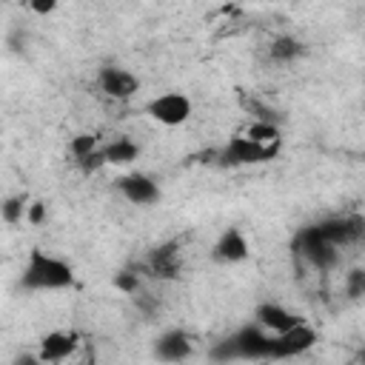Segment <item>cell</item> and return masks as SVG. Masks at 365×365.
<instances>
[{"label": "cell", "instance_id": "30bf717a", "mask_svg": "<svg viewBox=\"0 0 365 365\" xmlns=\"http://www.w3.org/2000/svg\"><path fill=\"white\" fill-rule=\"evenodd\" d=\"M191 354H194V342L182 328H168L154 339V356L160 362L177 365V362H185Z\"/></svg>", "mask_w": 365, "mask_h": 365}, {"label": "cell", "instance_id": "44dd1931", "mask_svg": "<svg viewBox=\"0 0 365 365\" xmlns=\"http://www.w3.org/2000/svg\"><path fill=\"white\" fill-rule=\"evenodd\" d=\"M345 294H348L351 299L365 297V271H362V268L348 271V277H345Z\"/></svg>", "mask_w": 365, "mask_h": 365}, {"label": "cell", "instance_id": "d4e9b609", "mask_svg": "<svg viewBox=\"0 0 365 365\" xmlns=\"http://www.w3.org/2000/svg\"><path fill=\"white\" fill-rule=\"evenodd\" d=\"M29 9L37 11V14H48V11L57 9V3H54V0H46V3H43V0H34V3H29Z\"/></svg>", "mask_w": 365, "mask_h": 365}, {"label": "cell", "instance_id": "ba28073f", "mask_svg": "<svg viewBox=\"0 0 365 365\" xmlns=\"http://www.w3.org/2000/svg\"><path fill=\"white\" fill-rule=\"evenodd\" d=\"M145 268L157 279H177L182 274V251H180V242L177 240H168V242L154 245L148 251V257H145Z\"/></svg>", "mask_w": 365, "mask_h": 365}, {"label": "cell", "instance_id": "7c38bea8", "mask_svg": "<svg viewBox=\"0 0 365 365\" xmlns=\"http://www.w3.org/2000/svg\"><path fill=\"white\" fill-rule=\"evenodd\" d=\"M117 191L131 202V205H151L160 200V185L143 174V171H134V174H125L117 180Z\"/></svg>", "mask_w": 365, "mask_h": 365}, {"label": "cell", "instance_id": "2e32d148", "mask_svg": "<svg viewBox=\"0 0 365 365\" xmlns=\"http://www.w3.org/2000/svg\"><path fill=\"white\" fill-rule=\"evenodd\" d=\"M103 154H106L108 165H131L140 157V145L128 137H117L108 145H103Z\"/></svg>", "mask_w": 365, "mask_h": 365}, {"label": "cell", "instance_id": "d6986e66", "mask_svg": "<svg viewBox=\"0 0 365 365\" xmlns=\"http://www.w3.org/2000/svg\"><path fill=\"white\" fill-rule=\"evenodd\" d=\"M245 137H251L254 143H262V145H279V125H274V123H251Z\"/></svg>", "mask_w": 365, "mask_h": 365}, {"label": "cell", "instance_id": "603a6c76", "mask_svg": "<svg viewBox=\"0 0 365 365\" xmlns=\"http://www.w3.org/2000/svg\"><path fill=\"white\" fill-rule=\"evenodd\" d=\"M77 165L88 174V171H97V168H103V165H108V163H106V154H103V148H100V151H94L91 157H86L83 163H77Z\"/></svg>", "mask_w": 365, "mask_h": 365}, {"label": "cell", "instance_id": "5bb4252c", "mask_svg": "<svg viewBox=\"0 0 365 365\" xmlns=\"http://www.w3.org/2000/svg\"><path fill=\"white\" fill-rule=\"evenodd\" d=\"M211 257H214V262H222V265L242 262L248 257V240H245V234L240 228H225L220 234V240L214 242Z\"/></svg>", "mask_w": 365, "mask_h": 365}, {"label": "cell", "instance_id": "e0dca14e", "mask_svg": "<svg viewBox=\"0 0 365 365\" xmlns=\"http://www.w3.org/2000/svg\"><path fill=\"white\" fill-rule=\"evenodd\" d=\"M29 205H31V202H29L26 194H11V197H6L3 205H0V217H3V222H6V225H17V222L26 217Z\"/></svg>", "mask_w": 365, "mask_h": 365}, {"label": "cell", "instance_id": "cb8c5ba5", "mask_svg": "<svg viewBox=\"0 0 365 365\" xmlns=\"http://www.w3.org/2000/svg\"><path fill=\"white\" fill-rule=\"evenodd\" d=\"M26 220H29L31 225H40V222L46 220V202H43V200H34V202L29 205V211H26Z\"/></svg>", "mask_w": 365, "mask_h": 365}, {"label": "cell", "instance_id": "ffe728a7", "mask_svg": "<svg viewBox=\"0 0 365 365\" xmlns=\"http://www.w3.org/2000/svg\"><path fill=\"white\" fill-rule=\"evenodd\" d=\"M68 151H71V157H74L77 163H83L86 157H91L94 151H100V143H97L94 134H77V137H71Z\"/></svg>", "mask_w": 365, "mask_h": 365}, {"label": "cell", "instance_id": "9a60e30c", "mask_svg": "<svg viewBox=\"0 0 365 365\" xmlns=\"http://www.w3.org/2000/svg\"><path fill=\"white\" fill-rule=\"evenodd\" d=\"M305 54V46H302V40H297L294 34H277L274 40H271V46H268V57L274 60V63H294V60H299Z\"/></svg>", "mask_w": 365, "mask_h": 365}, {"label": "cell", "instance_id": "4316f807", "mask_svg": "<svg viewBox=\"0 0 365 365\" xmlns=\"http://www.w3.org/2000/svg\"><path fill=\"white\" fill-rule=\"evenodd\" d=\"M356 362H359V365H365V348H359V356H356Z\"/></svg>", "mask_w": 365, "mask_h": 365}, {"label": "cell", "instance_id": "4fadbf2b", "mask_svg": "<svg viewBox=\"0 0 365 365\" xmlns=\"http://www.w3.org/2000/svg\"><path fill=\"white\" fill-rule=\"evenodd\" d=\"M77 342H80V336L74 331H48V334L40 336L37 354L46 365H57V362L68 359L77 351Z\"/></svg>", "mask_w": 365, "mask_h": 365}, {"label": "cell", "instance_id": "5b68a950", "mask_svg": "<svg viewBox=\"0 0 365 365\" xmlns=\"http://www.w3.org/2000/svg\"><path fill=\"white\" fill-rule=\"evenodd\" d=\"M228 339L234 345L237 359H271V339H274V334L262 331L257 322H248V325L237 328Z\"/></svg>", "mask_w": 365, "mask_h": 365}, {"label": "cell", "instance_id": "7402d4cb", "mask_svg": "<svg viewBox=\"0 0 365 365\" xmlns=\"http://www.w3.org/2000/svg\"><path fill=\"white\" fill-rule=\"evenodd\" d=\"M114 288L123 291V294H128V297H137L140 294V277L134 271H120L114 277Z\"/></svg>", "mask_w": 365, "mask_h": 365}, {"label": "cell", "instance_id": "484cf974", "mask_svg": "<svg viewBox=\"0 0 365 365\" xmlns=\"http://www.w3.org/2000/svg\"><path fill=\"white\" fill-rule=\"evenodd\" d=\"M14 365H46L43 359H40V354H20V356H14Z\"/></svg>", "mask_w": 365, "mask_h": 365}, {"label": "cell", "instance_id": "3957f363", "mask_svg": "<svg viewBox=\"0 0 365 365\" xmlns=\"http://www.w3.org/2000/svg\"><path fill=\"white\" fill-rule=\"evenodd\" d=\"M314 228L331 245L345 248V245H354V242H359L365 237V217H359V214H336V217H325V220L314 222Z\"/></svg>", "mask_w": 365, "mask_h": 365}, {"label": "cell", "instance_id": "277c9868", "mask_svg": "<svg viewBox=\"0 0 365 365\" xmlns=\"http://www.w3.org/2000/svg\"><path fill=\"white\" fill-rule=\"evenodd\" d=\"M277 148H279V145H262V143H254V140L245 137V134H237V137H231V140L220 148L217 160H220L222 165H257V163L271 160V157L277 154Z\"/></svg>", "mask_w": 365, "mask_h": 365}, {"label": "cell", "instance_id": "8fae6325", "mask_svg": "<svg viewBox=\"0 0 365 365\" xmlns=\"http://www.w3.org/2000/svg\"><path fill=\"white\" fill-rule=\"evenodd\" d=\"M254 322L262 328V331H268V334H285V331H291L294 325H299V322H305L299 314H294V311H288L285 305H279V302H259L257 308H254Z\"/></svg>", "mask_w": 365, "mask_h": 365}, {"label": "cell", "instance_id": "6da1fadb", "mask_svg": "<svg viewBox=\"0 0 365 365\" xmlns=\"http://www.w3.org/2000/svg\"><path fill=\"white\" fill-rule=\"evenodd\" d=\"M20 285L26 291H63L74 285V268L66 259L46 254L43 248H31Z\"/></svg>", "mask_w": 365, "mask_h": 365}, {"label": "cell", "instance_id": "83f0119b", "mask_svg": "<svg viewBox=\"0 0 365 365\" xmlns=\"http://www.w3.org/2000/svg\"><path fill=\"white\" fill-rule=\"evenodd\" d=\"M86 365H94V359H88V362H86Z\"/></svg>", "mask_w": 365, "mask_h": 365}, {"label": "cell", "instance_id": "ac0fdd59", "mask_svg": "<svg viewBox=\"0 0 365 365\" xmlns=\"http://www.w3.org/2000/svg\"><path fill=\"white\" fill-rule=\"evenodd\" d=\"M242 108L254 114V123H274V125H279V117H277V111H274L271 106H265L262 100H257V97H248V94H242Z\"/></svg>", "mask_w": 365, "mask_h": 365}, {"label": "cell", "instance_id": "9c48e42d", "mask_svg": "<svg viewBox=\"0 0 365 365\" xmlns=\"http://www.w3.org/2000/svg\"><path fill=\"white\" fill-rule=\"evenodd\" d=\"M97 86L106 97L111 100H131L140 88V80L128 71V68H120V66H103L100 74H97Z\"/></svg>", "mask_w": 365, "mask_h": 365}, {"label": "cell", "instance_id": "52a82bcc", "mask_svg": "<svg viewBox=\"0 0 365 365\" xmlns=\"http://www.w3.org/2000/svg\"><path fill=\"white\" fill-rule=\"evenodd\" d=\"M145 111L151 114V120H157L160 125H182L191 117V100L182 91H165L160 97H154Z\"/></svg>", "mask_w": 365, "mask_h": 365}, {"label": "cell", "instance_id": "8992f818", "mask_svg": "<svg viewBox=\"0 0 365 365\" xmlns=\"http://www.w3.org/2000/svg\"><path fill=\"white\" fill-rule=\"evenodd\" d=\"M317 339H319L317 331L308 322H299V325H294L285 334H274V339H271V359H294V356H302V354H308L317 345Z\"/></svg>", "mask_w": 365, "mask_h": 365}, {"label": "cell", "instance_id": "7a4b0ae2", "mask_svg": "<svg viewBox=\"0 0 365 365\" xmlns=\"http://www.w3.org/2000/svg\"><path fill=\"white\" fill-rule=\"evenodd\" d=\"M294 251H299L308 259V265H314L317 271H331V268L339 265V248L331 245L328 240H322L314 225H308V228H302L297 234Z\"/></svg>", "mask_w": 365, "mask_h": 365}]
</instances>
